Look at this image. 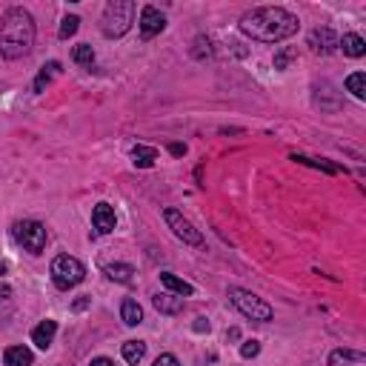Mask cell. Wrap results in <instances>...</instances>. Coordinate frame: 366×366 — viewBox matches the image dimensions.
I'll return each instance as SVG.
<instances>
[{"label":"cell","mask_w":366,"mask_h":366,"mask_svg":"<svg viewBox=\"0 0 366 366\" xmlns=\"http://www.w3.org/2000/svg\"><path fill=\"white\" fill-rule=\"evenodd\" d=\"M298 17L281 6H258L241 17V32L261 43H281L298 32Z\"/></svg>","instance_id":"1"},{"label":"cell","mask_w":366,"mask_h":366,"mask_svg":"<svg viewBox=\"0 0 366 366\" xmlns=\"http://www.w3.org/2000/svg\"><path fill=\"white\" fill-rule=\"evenodd\" d=\"M34 46V21L26 9H9L0 21V54L6 61H17V57L29 54Z\"/></svg>","instance_id":"2"},{"label":"cell","mask_w":366,"mask_h":366,"mask_svg":"<svg viewBox=\"0 0 366 366\" xmlns=\"http://www.w3.org/2000/svg\"><path fill=\"white\" fill-rule=\"evenodd\" d=\"M134 6L132 0H112V3L103 9V21H101V32L106 37H123L132 26V17H134Z\"/></svg>","instance_id":"3"},{"label":"cell","mask_w":366,"mask_h":366,"mask_svg":"<svg viewBox=\"0 0 366 366\" xmlns=\"http://www.w3.org/2000/svg\"><path fill=\"white\" fill-rule=\"evenodd\" d=\"M229 301H232V306L249 321H258V323H266V321H272V306H269L263 298L252 295V292H246V289L241 286H232L229 289Z\"/></svg>","instance_id":"4"},{"label":"cell","mask_w":366,"mask_h":366,"mask_svg":"<svg viewBox=\"0 0 366 366\" xmlns=\"http://www.w3.org/2000/svg\"><path fill=\"white\" fill-rule=\"evenodd\" d=\"M86 278V269L78 258H72V255H57L52 261V281L57 289H72V286H78L83 283Z\"/></svg>","instance_id":"5"},{"label":"cell","mask_w":366,"mask_h":366,"mask_svg":"<svg viewBox=\"0 0 366 366\" xmlns=\"http://www.w3.org/2000/svg\"><path fill=\"white\" fill-rule=\"evenodd\" d=\"M14 241L21 243L26 252L41 255L43 249H46V226L37 223V221H21V223H14Z\"/></svg>","instance_id":"6"},{"label":"cell","mask_w":366,"mask_h":366,"mask_svg":"<svg viewBox=\"0 0 366 366\" xmlns=\"http://www.w3.org/2000/svg\"><path fill=\"white\" fill-rule=\"evenodd\" d=\"M163 218H166V223H169L172 232H175V238H181L183 243H189V246H201V243H203V235H201L198 229L181 215L178 209H166V212H163Z\"/></svg>","instance_id":"7"},{"label":"cell","mask_w":366,"mask_h":366,"mask_svg":"<svg viewBox=\"0 0 366 366\" xmlns=\"http://www.w3.org/2000/svg\"><path fill=\"white\" fill-rule=\"evenodd\" d=\"M166 29V17L155 6H143L141 9V34L143 37H155Z\"/></svg>","instance_id":"8"},{"label":"cell","mask_w":366,"mask_h":366,"mask_svg":"<svg viewBox=\"0 0 366 366\" xmlns=\"http://www.w3.org/2000/svg\"><path fill=\"white\" fill-rule=\"evenodd\" d=\"M114 209L109 206V203H98L92 209V226H94V232L98 235H109V232H114Z\"/></svg>","instance_id":"9"},{"label":"cell","mask_w":366,"mask_h":366,"mask_svg":"<svg viewBox=\"0 0 366 366\" xmlns=\"http://www.w3.org/2000/svg\"><path fill=\"white\" fill-rule=\"evenodd\" d=\"M309 46L315 49V52H321V54H329V52H335L338 49V34L332 32V29H315L312 34H309Z\"/></svg>","instance_id":"10"},{"label":"cell","mask_w":366,"mask_h":366,"mask_svg":"<svg viewBox=\"0 0 366 366\" xmlns=\"http://www.w3.org/2000/svg\"><path fill=\"white\" fill-rule=\"evenodd\" d=\"M54 335H57V323L54 321H43V323H37L32 329V343L37 346V349H49Z\"/></svg>","instance_id":"11"},{"label":"cell","mask_w":366,"mask_h":366,"mask_svg":"<svg viewBox=\"0 0 366 366\" xmlns=\"http://www.w3.org/2000/svg\"><path fill=\"white\" fill-rule=\"evenodd\" d=\"M329 366H366V355L358 349H335L329 355Z\"/></svg>","instance_id":"12"},{"label":"cell","mask_w":366,"mask_h":366,"mask_svg":"<svg viewBox=\"0 0 366 366\" xmlns=\"http://www.w3.org/2000/svg\"><path fill=\"white\" fill-rule=\"evenodd\" d=\"M32 360H34V355H32V349H26V346H9L3 352L6 366H32Z\"/></svg>","instance_id":"13"},{"label":"cell","mask_w":366,"mask_h":366,"mask_svg":"<svg viewBox=\"0 0 366 366\" xmlns=\"http://www.w3.org/2000/svg\"><path fill=\"white\" fill-rule=\"evenodd\" d=\"M161 283L169 289V292H175L178 298H189V295H195V286L186 283V281H181V278H175L172 272H163V275H161Z\"/></svg>","instance_id":"14"},{"label":"cell","mask_w":366,"mask_h":366,"mask_svg":"<svg viewBox=\"0 0 366 366\" xmlns=\"http://www.w3.org/2000/svg\"><path fill=\"white\" fill-rule=\"evenodd\" d=\"M152 303H155V309L163 315H178L183 309V298H175V295H155Z\"/></svg>","instance_id":"15"},{"label":"cell","mask_w":366,"mask_h":366,"mask_svg":"<svg viewBox=\"0 0 366 366\" xmlns=\"http://www.w3.org/2000/svg\"><path fill=\"white\" fill-rule=\"evenodd\" d=\"M121 318H123L126 326H138V323H143V309H141V303H138V301H132V298H126L123 306H121Z\"/></svg>","instance_id":"16"},{"label":"cell","mask_w":366,"mask_h":366,"mask_svg":"<svg viewBox=\"0 0 366 366\" xmlns=\"http://www.w3.org/2000/svg\"><path fill=\"white\" fill-rule=\"evenodd\" d=\"M338 46L343 49V54L349 57H363L366 54V43L360 34H343V41H338Z\"/></svg>","instance_id":"17"},{"label":"cell","mask_w":366,"mask_h":366,"mask_svg":"<svg viewBox=\"0 0 366 366\" xmlns=\"http://www.w3.org/2000/svg\"><path fill=\"white\" fill-rule=\"evenodd\" d=\"M54 74H61V63H57V61H52V63H46L43 69H41V74H37V78H34V86H32V92L34 94H41L49 83H52V78H54Z\"/></svg>","instance_id":"18"},{"label":"cell","mask_w":366,"mask_h":366,"mask_svg":"<svg viewBox=\"0 0 366 366\" xmlns=\"http://www.w3.org/2000/svg\"><path fill=\"white\" fill-rule=\"evenodd\" d=\"M132 158H134V166H141V169H149L152 163L158 161V149H152V146H134L132 149Z\"/></svg>","instance_id":"19"},{"label":"cell","mask_w":366,"mask_h":366,"mask_svg":"<svg viewBox=\"0 0 366 366\" xmlns=\"http://www.w3.org/2000/svg\"><path fill=\"white\" fill-rule=\"evenodd\" d=\"M146 355V343L143 340H126L123 343V360L132 363V366H138Z\"/></svg>","instance_id":"20"},{"label":"cell","mask_w":366,"mask_h":366,"mask_svg":"<svg viewBox=\"0 0 366 366\" xmlns=\"http://www.w3.org/2000/svg\"><path fill=\"white\" fill-rule=\"evenodd\" d=\"M103 272H106L112 281H118V283H129L132 275H134V269H132L129 263H109V266H103Z\"/></svg>","instance_id":"21"},{"label":"cell","mask_w":366,"mask_h":366,"mask_svg":"<svg viewBox=\"0 0 366 366\" xmlns=\"http://www.w3.org/2000/svg\"><path fill=\"white\" fill-rule=\"evenodd\" d=\"M346 89H349L358 101H363V98H366V74H363V72L349 74V78H346Z\"/></svg>","instance_id":"22"},{"label":"cell","mask_w":366,"mask_h":366,"mask_svg":"<svg viewBox=\"0 0 366 366\" xmlns=\"http://www.w3.org/2000/svg\"><path fill=\"white\" fill-rule=\"evenodd\" d=\"M72 57H74V63H81V66H92V63H94V49H92L89 43H81V46H74Z\"/></svg>","instance_id":"23"},{"label":"cell","mask_w":366,"mask_h":366,"mask_svg":"<svg viewBox=\"0 0 366 366\" xmlns=\"http://www.w3.org/2000/svg\"><path fill=\"white\" fill-rule=\"evenodd\" d=\"M78 23H81V17H74V14L63 17V23H61V37H63V41H69V37L78 32Z\"/></svg>","instance_id":"24"},{"label":"cell","mask_w":366,"mask_h":366,"mask_svg":"<svg viewBox=\"0 0 366 366\" xmlns=\"http://www.w3.org/2000/svg\"><path fill=\"white\" fill-rule=\"evenodd\" d=\"M292 161H298V163H306V166H315V169H323L326 175H335V166H329V163H323V161H315V158H303V155H295Z\"/></svg>","instance_id":"25"},{"label":"cell","mask_w":366,"mask_h":366,"mask_svg":"<svg viewBox=\"0 0 366 366\" xmlns=\"http://www.w3.org/2000/svg\"><path fill=\"white\" fill-rule=\"evenodd\" d=\"M258 352H261V343H258L255 338H252V340H243V343H241V355H243V358H255Z\"/></svg>","instance_id":"26"},{"label":"cell","mask_w":366,"mask_h":366,"mask_svg":"<svg viewBox=\"0 0 366 366\" xmlns=\"http://www.w3.org/2000/svg\"><path fill=\"white\" fill-rule=\"evenodd\" d=\"M152 366H181V363H178V358H175V355H169V352H166V355H161V358H158L155 363H152Z\"/></svg>","instance_id":"27"},{"label":"cell","mask_w":366,"mask_h":366,"mask_svg":"<svg viewBox=\"0 0 366 366\" xmlns=\"http://www.w3.org/2000/svg\"><path fill=\"white\" fill-rule=\"evenodd\" d=\"M169 152H172L175 158H181V155H186V143H172V146H169Z\"/></svg>","instance_id":"28"},{"label":"cell","mask_w":366,"mask_h":366,"mask_svg":"<svg viewBox=\"0 0 366 366\" xmlns=\"http://www.w3.org/2000/svg\"><path fill=\"white\" fill-rule=\"evenodd\" d=\"M286 61H289V52H281V54L275 57V69H283V66H286Z\"/></svg>","instance_id":"29"},{"label":"cell","mask_w":366,"mask_h":366,"mask_svg":"<svg viewBox=\"0 0 366 366\" xmlns=\"http://www.w3.org/2000/svg\"><path fill=\"white\" fill-rule=\"evenodd\" d=\"M89 366H114V360H109V358H94Z\"/></svg>","instance_id":"30"},{"label":"cell","mask_w":366,"mask_h":366,"mask_svg":"<svg viewBox=\"0 0 366 366\" xmlns=\"http://www.w3.org/2000/svg\"><path fill=\"white\" fill-rule=\"evenodd\" d=\"M12 298V289L9 286H0V301H9Z\"/></svg>","instance_id":"31"},{"label":"cell","mask_w":366,"mask_h":366,"mask_svg":"<svg viewBox=\"0 0 366 366\" xmlns=\"http://www.w3.org/2000/svg\"><path fill=\"white\" fill-rule=\"evenodd\" d=\"M86 306H89V298H81V301H74V309H78V312H81V309H86Z\"/></svg>","instance_id":"32"},{"label":"cell","mask_w":366,"mask_h":366,"mask_svg":"<svg viewBox=\"0 0 366 366\" xmlns=\"http://www.w3.org/2000/svg\"><path fill=\"white\" fill-rule=\"evenodd\" d=\"M195 329H198V332H203V329H209V323H206V318H198V323H195Z\"/></svg>","instance_id":"33"},{"label":"cell","mask_w":366,"mask_h":366,"mask_svg":"<svg viewBox=\"0 0 366 366\" xmlns=\"http://www.w3.org/2000/svg\"><path fill=\"white\" fill-rule=\"evenodd\" d=\"M3 275H6V263H3V261H0V278H3Z\"/></svg>","instance_id":"34"}]
</instances>
